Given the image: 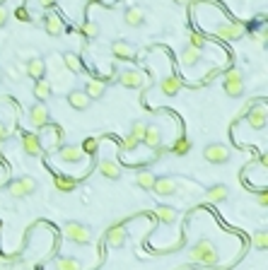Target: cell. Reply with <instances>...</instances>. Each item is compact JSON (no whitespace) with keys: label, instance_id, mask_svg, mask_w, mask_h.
Returning <instances> with one entry per match:
<instances>
[{"label":"cell","instance_id":"4316f807","mask_svg":"<svg viewBox=\"0 0 268 270\" xmlns=\"http://www.w3.org/2000/svg\"><path fill=\"white\" fill-rule=\"evenodd\" d=\"M34 97L39 99V102H46L48 97H51V82L48 80H37V85H34Z\"/></svg>","mask_w":268,"mask_h":270},{"label":"cell","instance_id":"d6986e66","mask_svg":"<svg viewBox=\"0 0 268 270\" xmlns=\"http://www.w3.org/2000/svg\"><path fill=\"white\" fill-rule=\"evenodd\" d=\"M104 89H106V80H104V78H92L85 92H87V97H90V99L95 102V99L104 97Z\"/></svg>","mask_w":268,"mask_h":270},{"label":"cell","instance_id":"f1b7e54d","mask_svg":"<svg viewBox=\"0 0 268 270\" xmlns=\"http://www.w3.org/2000/svg\"><path fill=\"white\" fill-rule=\"evenodd\" d=\"M135 183H138L140 188H145V191H150L152 183H155V174H152V171H145V169H140V171L135 174Z\"/></svg>","mask_w":268,"mask_h":270},{"label":"cell","instance_id":"7bdbcfd3","mask_svg":"<svg viewBox=\"0 0 268 270\" xmlns=\"http://www.w3.org/2000/svg\"><path fill=\"white\" fill-rule=\"evenodd\" d=\"M174 3H176V5H186L189 0H174Z\"/></svg>","mask_w":268,"mask_h":270},{"label":"cell","instance_id":"d590c367","mask_svg":"<svg viewBox=\"0 0 268 270\" xmlns=\"http://www.w3.org/2000/svg\"><path fill=\"white\" fill-rule=\"evenodd\" d=\"M97 150H99V140H97V138H87L85 145H82V152H85V155H95Z\"/></svg>","mask_w":268,"mask_h":270},{"label":"cell","instance_id":"277c9868","mask_svg":"<svg viewBox=\"0 0 268 270\" xmlns=\"http://www.w3.org/2000/svg\"><path fill=\"white\" fill-rule=\"evenodd\" d=\"M150 191H155V196H159V198H169V196L179 193V181L172 176H155V183H152Z\"/></svg>","mask_w":268,"mask_h":270},{"label":"cell","instance_id":"4fadbf2b","mask_svg":"<svg viewBox=\"0 0 268 270\" xmlns=\"http://www.w3.org/2000/svg\"><path fill=\"white\" fill-rule=\"evenodd\" d=\"M215 34H218L220 39L235 41V39H239V36L244 34V27H242V24H220V27L215 29Z\"/></svg>","mask_w":268,"mask_h":270},{"label":"cell","instance_id":"1f68e13d","mask_svg":"<svg viewBox=\"0 0 268 270\" xmlns=\"http://www.w3.org/2000/svg\"><path fill=\"white\" fill-rule=\"evenodd\" d=\"M63 65L70 72H80V70H82V63H80V58L75 56V53H65V56H63Z\"/></svg>","mask_w":268,"mask_h":270},{"label":"cell","instance_id":"8992f818","mask_svg":"<svg viewBox=\"0 0 268 270\" xmlns=\"http://www.w3.org/2000/svg\"><path fill=\"white\" fill-rule=\"evenodd\" d=\"M203 157L210 164H225V162H229V147L222 143H210L203 150Z\"/></svg>","mask_w":268,"mask_h":270},{"label":"cell","instance_id":"ba28073f","mask_svg":"<svg viewBox=\"0 0 268 270\" xmlns=\"http://www.w3.org/2000/svg\"><path fill=\"white\" fill-rule=\"evenodd\" d=\"M148 80H145V75H142L140 70H123L121 75H118V85H123V87L128 89H138L142 87Z\"/></svg>","mask_w":268,"mask_h":270},{"label":"cell","instance_id":"44dd1931","mask_svg":"<svg viewBox=\"0 0 268 270\" xmlns=\"http://www.w3.org/2000/svg\"><path fill=\"white\" fill-rule=\"evenodd\" d=\"M24 70H27L29 78L41 80V78H44V70H46V63H44V58H32L29 63L24 65Z\"/></svg>","mask_w":268,"mask_h":270},{"label":"cell","instance_id":"3957f363","mask_svg":"<svg viewBox=\"0 0 268 270\" xmlns=\"http://www.w3.org/2000/svg\"><path fill=\"white\" fill-rule=\"evenodd\" d=\"M225 94L227 97H242L244 94V75H242V70L239 68H229L227 72H225Z\"/></svg>","mask_w":268,"mask_h":270},{"label":"cell","instance_id":"f6af8a7d","mask_svg":"<svg viewBox=\"0 0 268 270\" xmlns=\"http://www.w3.org/2000/svg\"><path fill=\"white\" fill-rule=\"evenodd\" d=\"M0 80H3V70H0Z\"/></svg>","mask_w":268,"mask_h":270},{"label":"cell","instance_id":"f546056e","mask_svg":"<svg viewBox=\"0 0 268 270\" xmlns=\"http://www.w3.org/2000/svg\"><path fill=\"white\" fill-rule=\"evenodd\" d=\"M198 58H201V51H198V48L186 46V48L182 51V65H186V68L196 65V63H198Z\"/></svg>","mask_w":268,"mask_h":270},{"label":"cell","instance_id":"60d3db41","mask_svg":"<svg viewBox=\"0 0 268 270\" xmlns=\"http://www.w3.org/2000/svg\"><path fill=\"white\" fill-rule=\"evenodd\" d=\"M259 205H263V207L268 205V196H266V193H261V196H259Z\"/></svg>","mask_w":268,"mask_h":270},{"label":"cell","instance_id":"ab89813d","mask_svg":"<svg viewBox=\"0 0 268 270\" xmlns=\"http://www.w3.org/2000/svg\"><path fill=\"white\" fill-rule=\"evenodd\" d=\"M41 8H51V5H56V0H39Z\"/></svg>","mask_w":268,"mask_h":270},{"label":"cell","instance_id":"ac0fdd59","mask_svg":"<svg viewBox=\"0 0 268 270\" xmlns=\"http://www.w3.org/2000/svg\"><path fill=\"white\" fill-rule=\"evenodd\" d=\"M142 145H148L150 150H157L159 145H162V130L157 126H148V130L142 135Z\"/></svg>","mask_w":268,"mask_h":270},{"label":"cell","instance_id":"ee69618b","mask_svg":"<svg viewBox=\"0 0 268 270\" xmlns=\"http://www.w3.org/2000/svg\"><path fill=\"white\" fill-rule=\"evenodd\" d=\"M87 3H97V0H87Z\"/></svg>","mask_w":268,"mask_h":270},{"label":"cell","instance_id":"5b68a950","mask_svg":"<svg viewBox=\"0 0 268 270\" xmlns=\"http://www.w3.org/2000/svg\"><path fill=\"white\" fill-rule=\"evenodd\" d=\"M37 191V181L32 176H22V179H15V181L8 186V193L12 198H24V196H32Z\"/></svg>","mask_w":268,"mask_h":270},{"label":"cell","instance_id":"484cf974","mask_svg":"<svg viewBox=\"0 0 268 270\" xmlns=\"http://www.w3.org/2000/svg\"><path fill=\"white\" fill-rule=\"evenodd\" d=\"M189 150H191V140L186 138V135H179V138L174 140V145L169 147V152H172V155H179V157L189 155Z\"/></svg>","mask_w":268,"mask_h":270},{"label":"cell","instance_id":"603a6c76","mask_svg":"<svg viewBox=\"0 0 268 270\" xmlns=\"http://www.w3.org/2000/svg\"><path fill=\"white\" fill-rule=\"evenodd\" d=\"M155 215H157V220L162 224H174L176 220H179V213H176L174 207H169V205H159L157 210H155Z\"/></svg>","mask_w":268,"mask_h":270},{"label":"cell","instance_id":"30bf717a","mask_svg":"<svg viewBox=\"0 0 268 270\" xmlns=\"http://www.w3.org/2000/svg\"><path fill=\"white\" fill-rule=\"evenodd\" d=\"M227 198H229V188L225 183H215V186H210V188L205 191V200L213 203V205H220V203H225Z\"/></svg>","mask_w":268,"mask_h":270},{"label":"cell","instance_id":"7c38bea8","mask_svg":"<svg viewBox=\"0 0 268 270\" xmlns=\"http://www.w3.org/2000/svg\"><path fill=\"white\" fill-rule=\"evenodd\" d=\"M68 102H70L73 109H78V111H85V109H90L92 99L87 97L85 89H73L70 94H68Z\"/></svg>","mask_w":268,"mask_h":270},{"label":"cell","instance_id":"6da1fadb","mask_svg":"<svg viewBox=\"0 0 268 270\" xmlns=\"http://www.w3.org/2000/svg\"><path fill=\"white\" fill-rule=\"evenodd\" d=\"M189 256L191 261L201 263V265H218V261H220V251H218V246L210 239H198Z\"/></svg>","mask_w":268,"mask_h":270},{"label":"cell","instance_id":"7402d4cb","mask_svg":"<svg viewBox=\"0 0 268 270\" xmlns=\"http://www.w3.org/2000/svg\"><path fill=\"white\" fill-rule=\"evenodd\" d=\"M82 157H85V152L80 145H63L61 147V159H65V162H80Z\"/></svg>","mask_w":268,"mask_h":270},{"label":"cell","instance_id":"9a60e30c","mask_svg":"<svg viewBox=\"0 0 268 270\" xmlns=\"http://www.w3.org/2000/svg\"><path fill=\"white\" fill-rule=\"evenodd\" d=\"M22 150L29 155V157H39L41 155V143H39V138L34 133H24L22 135Z\"/></svg>","mask_w":268,"mask_h":270},{"label":"cell","instance_id":"d6a6232c","mask_svg":"<svg viewBox=\"0 0 268 270\" xmlns=\"http://www.w3.org/2000/svg\"><path fill=\"white\" fill-rule=\"evenodd\" d=\"M148 130V123H142V121H133V128H131V135H133L135 140H140L142 143V135Z\"/></svg>","mask_w":268,"mask_h":270},{"label":"cell","instance_id":"4dcf8cb0","mask_svg":"<svg viewBox=\"0 0 268 270\" xmlns=\"http://www.w3.org/2000/svg\"><path fill=\"white\" fill-rule=\"evenodd\" d=\"M252 244H254V248H256V251H266V246H268V234H266V229L254 232V234H252Z\"/></svg>","mask_w":268,"mask_h":270},{"label":"cell","instance_id":"e0dca14e","mask_svg":"<svg viewBox=\"0 0 268 270\" xmlns=\"http://www.w3.org/2000/svg\"><path fill=\"white\" fill-rule=\"evenodd\" d=\"M159 89H162V94H167V97L179 94V92H182V78L169 75V78H165L162 82H159Z\"/></svg>","mask_w":268,"mask_h":270},{"label":"cell","instance_id":"2e32d148","mask_svg":"<svg viewBox=\"0 0 268 270\" xmlns=\"http://www.w3.org/2000/svg\"><path fill=\"white\" fill-rule=\"evenodd\" d=\"M266 116H268L266 106H254L252 111L246 113V121H249V126H252V128H256V130H259V128L266 126V121H268Z\"/></svg>","mask_w":268,"mask_h":270},{"label":"cell","instance_id":"8fae6325","mask_svg":"<svg viewBox=\"0 0 268 270\" xmlns=\"http://www.w3.org/2000/svg\"><path fill=\"white\" fill-rule=\"evenodd\" d=\"M111 53H114L116 58H121V61H133V56H135L133 46L123 39H116L114 44H111Z\"/></svg>","mask_w":268,"mask_h":270},{"label":"cell","instance_id":"5bb4252c","mask_svg":"<svg viewBox=\"0 0 268 270\" xmlns=\"http://www.w3.org/2000/svg\"><path fill=\"white\" fill-rule=\"evenodd\" d=\"M44 29H46L48 36H61L63 34V20L56 12H51V15L44 17Z\"/></svg>","mask_w":268,"mask_h":270},{"label":"cell","instance_id":"9c48e42d","mask_svg":"<svg viewBox=\"0 0 268 270\" xmlns=\"http://www.w3.org/2000/svg\"><path fill=\"white\" fill-rule=\"evenodd\" d=\"M126 239H128V234H126V227H123V224H111L109 229H106V244H109V246L121 248L126 244Z\"/></svg>","mask_w":268,"mask_h":270},{"label":"cell","instance_id":"f35d334b","mask_svg":"<svg viewBox=\"0 0 268 270\" xmlns=\"http://www.w3.org/2000/svg\"><path fill=\"white\" fill-rule=\"evenodd\" d=\"M5 22H8V10L0 8V27H5Z\"/></svg>","mask_w":268,"mask_h":270},{"label":"cell","instance_id":"52a82bcc","mask_svg":"<svg viewBox=\"0 0 268 270\" xmlns=\"http://www.w3.org/2000/svg\"><path fill=\"white\" fill-rule=\"evenodd\" d=\"M29 121H32L34 128H46L48 121H51V113H48V106L44 102H37L29 109Z\"/></svg>","mask_w":268,"mask_h":270},{"label":"cell","instance_id":"b9f144b4","mask_svg":"<svg viewBox=\"0 0 268 270\" xmlns=\"http://www.w3.org/2000/svg\"><path fill=\"white\" fill-rule=\"evenodd\" d=\"M5 138H8V128L0 126V140H5Z\"/></svg>","mask_w":268,"mask_h":270},{"label":"cell","instance_id":"7a4b0ae2","mask_svg":"<svg viewBox=\"0 0 268 270\" xmlns=\"http://www.w3.org/2000/svg\"><path fill=\"white\" fill-rule=\"evenodd\" d=\"M63 234L68 241H73V244H80V246H85V244H90L92 241V232H90V227L82 222H65L63 227Z\"/></svg>","mask_w":268,"mask_h":270},{"label":"cell","instance_id":"83f0119b","mask_svg":"<svg viewBox=\"0 0 268 270\" xmlns=\"http://www.w3.org/2000/svg\"><path fill=\"white\" fill-rule=\"evenodd\" d=\"M53 186L58 188L61 193H70L75 186H78V181L73 179V176H56L53 179Z\"/></svg>","mask_w":268,"mask_h":270},{"label":"cell","instance_id":"ffe728a7","mask_svg":"<svg viewBox=\"0 0 268 270\" xmlns=\"http://www.w3.org/2000/svg\"><path fill=\"white\" fill-rule=\"evenodd\" d=\"M123 20H126L128 27H142V24H145V12H142V8L133 5V8H128V10H126Z\"/></svg>","mask_w":268,"mask_h":270},{"label":"cell","instance_id":"d4e9b609","mask_svg":"<svg viewBox=\"0 0 268 270\" xmlns=\"http://www.w3.org/2000/svg\"><path fill=\"white\" fill-rule=\"evenodd\" d=\"M56 270H82L78 258H73V256H58L56 258Z\"/></svg>","mask_w":268,"mask_h":270},{"label":"cell","instance_id":"74e56055","mask_svg":"<svg viewBox=\"0 0 268 270\" xmlns=\"http://www.w3.org/2000/svg\"><path fill=\"white\" fill-rule=\"evenodd\" d=\"M17 17H20L22 22H29V12H27L24 8H20V10H17Z\"/></svg>","mask_w":268,"mask_h":270},{"label":"cell","instance_id":"e575fe53","mask_svg":"<svg viewBox=\"0 0 268 270\" xmlns=\"http://www.w3.org/2000/svg\"><path fill=\"white\" fill-rule=\"evenodd\" d=\"M189 46L191 48H198V51H201V48L205 46V36L201 32H193L191 34V39H189Z\"/></svg>","mask_w":268,"mask_h":270},{"label":"cell","instance_id":"836d02e7","mask_svg":"<svg viewBox=\"0 0 268 270\" xmlns=\"http://www.w3.org/2000/svg\"><path fill=\"white\" fill-rule=\"evenodd\" d=\"M138 145H140V140H135L133 135H126L123 143H121V147H123V152H135L138 150Z\"/></svg>","mask_w":268,"mask_h":270},{"label":"cell","instance_id":"cb8c5ba5","mask_svg":"<svg viewBox=\"0 0 268 270\" xmlns=\"http://www.w3.org/2000/svg\"><path fill=\"white\" fill-rule=\"evenodd\" d=\"M99 171H102V176H106V179H118V176H121V167H118L114 159H102V162H99Z\"/></svg>","mask_w":268,"mask_h":270},{"label":"cell","instance_id":"8d00e7d4","mask_svg":"<svg viewBox=\"0 0 268 270\" xmlns=\"http://www.w3.org/2000/svg\"><path fill=\"white\" fill-rule=\"evenodd\" d=\"M82 34L90 36V39H95L97 34H99V27H97L95 22H85V24H82Z\"/></svg>","mask_w":268,"mask_h":270}]
</instances>
